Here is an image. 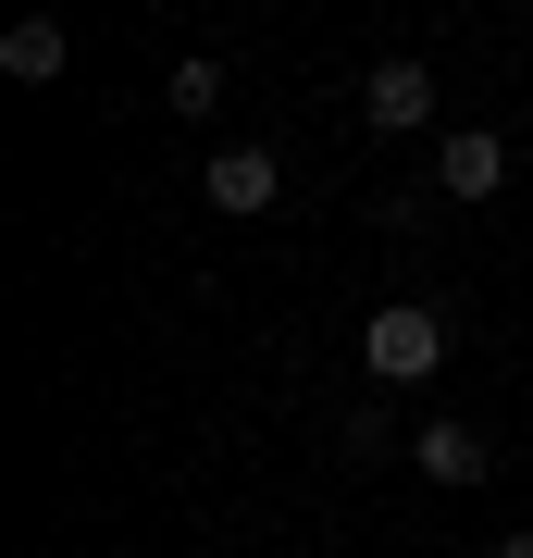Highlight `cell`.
<instances>
[{
  "mask_svg": "<svg viewBox=\"0 0 533 558\" xmlns=\"http://www.w3.org/2000/svg\"><path fill=\"white\" fill-rule=\"evenodd\" d=\"M0 75H25V87H50V75H62V25H50V13H25L13 38H0Z\"/></svg>",
  "mask_w": 533,
  "mask_h": 558,
  "instance_id": "cell-6",
  "label": "cell"
},
{
  "mask_svg": "<svg viewBox=\"0 0 533 558\" xmlns=\"http://www.w3.org/2000/svg\"><path fill=\"white\" fill-rule=\"evenodd\" d=\"M360 112H373L385 137H410V124H435V75H422V62H373V75H360Z\"/></svg>",
  "mask_w": 533,
  "mask_h": 558,
  "instance_id": "cell-2",
  "label": "cell"
},
{
  "mask_svg": "<svg viewBox=\"0 0 533 558\" xmlns=\"http://www.w3.org/2000/svg\"><path fill=\"white\" fill-rule=\"evenodd\" d=\"M360 360H373V385H422L447 360V311H422V299H385L373 323H360Z\"/></svg>",
  "mask_w": 533,
  "mask_h": 558,
  "instance_id": "cell-1",
  "label": "cell"
},
{
  "mask_svg": "<svg viewBox=\"0 0 533 558\" xmlns=\"http://www.w3.org/2000/svg\"><path fill=\"white\" fill-rule=\"evenodd\" d=\"M422 472H435V484H484V435H472V422H422Z\"/></svg>",
  "mask_w": 533,
  "mask_h": 558,
  "instance_id": "cell-5",
  "label": "cell"
},
{
  "mask_svg": "<svg viewBox=\"0 0 533 558\" xmlns=\"http://www.w3.org/2000/svg\"><path fill=\"white\" fill-rule=\"evenodd\" d=\"M211 211H274V149H223L211 161Z\"/></svg>",
  "mask_w": 533,
  "mask_h": 558,
  "instance_id": "cell-4",
  "label": "cell"
},
{
  "mask_svg": "<svg viewBox=\"0 0 533 558\" xmlns=\"http://www.w3.org/2000/svg\"><path fill=\"white\" fill-rule=\"evenodd\" d=\"M496 558H533V534H496Z\"/></svg>",
  "mask_w": 533,
  "mask_h": 558,
  "instance_id": "cell-7",
  "label": "cell"
},
{
  "mask_svg": "<svg viewBox=\"0 0 533 558\" xmlns=\"http://www.w3.org/2000/svg\"><path fill=\"white\" fill-rule=\"evenodd\" d=\"M435 186H447V199H496V186H509V149H496L484 124H459V137L435 149Z\"/></svg>",
  "mask_w": 533,
  "mask_h": 558,
  "instance_id": "cell-3",
  "label": "cell"
}]
</instances>
